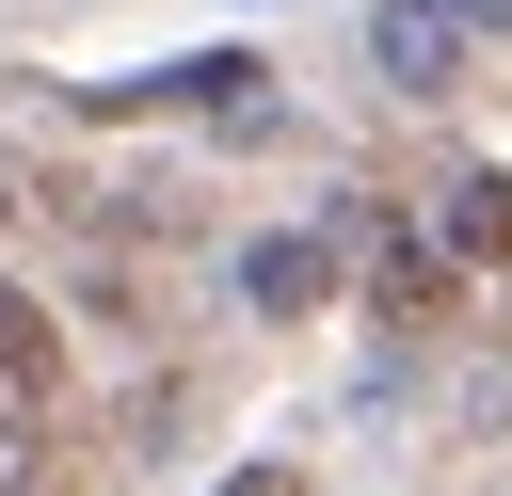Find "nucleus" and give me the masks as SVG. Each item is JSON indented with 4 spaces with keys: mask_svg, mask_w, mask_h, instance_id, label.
Returning a JSON list of instances; mask_svg holds the SVG:
<instances>
[{
    "mask_svg": "<svg viewBox=\"0 0 512 496\" xmlns=\"http://www.w3.org/2000/svg\"><path fill=\"white\" fill-rule=\"evenodd\" d=\"M336 256H352V224H288V240L240 256V304H256V320H304V304L336 288Z\"/></svg>",
    "mask_w": 512,
    "mask_h": 496,
    "instance_id": "f03ea898",
    "label": "nucleus"
},
{
    "mask_svg": "<svg viewBox=\"0 0 512 496\" xmlns=\"http://www.w3.org/2000/svg\"><path fill=\"white\" fill-rule=\"evenodd\" d=\"M432 240H448V256H512V176H448Z\"/></svg>",
    "mask_w": 512,
    "mask_h": 496,
    "instance_id": "423d86ee",
    "label": "nucleus"
},
{
    "mask_svg": "<svg viewBox=\"0 0 512 496\" xmlns=\"http://www.w3.org/2000/svg\"><path fill=\"white\" fill-rule=\"evenodd\" d=\"M224 496H288V464H240V480H224Z\"/></svg>",
    "mask_w": 512,
    "mask_h": 496,
    "instance_id": "1a4fd4ad",
    "label": "nucleus"
},
{
    "mask_svg": "<svg viewBox=\"0 0 512 496\" xmlns=\"http://www.w3.org/2000/svg\"><path fill=\"white\" fill-rule=\"evenodd\" d=\"M432 16H464V32H496V16H512V0H432Z\"/></svg>",
    "mask_w": 512,
    "mask_h": 496,
    "instance_id": "6e6552de",
    "label": "nucleus"
},
{
    "mask_svg": "<svg viewBox=\"0 0 512 496\" xmlns=\"http://www.w3.org/2000/svg\"><path fill=\"white\" fill-rule=\"evenodd\" d=\"M96 112H224V128H256V48H192V64H144V80H96Z\"/></svg>",
    "mask_w": 512,
    "mask_h": 496,
    "instance_id": "f257e3e1",
    "label": "nucleus"
},
{
    "mask_svg": "<svg viewBox=\"0 0 512 496\" xmlns=\"http://www.w3.org/2000/svg\"><path fill=\"white\" fill-rule=\"evenodd\" d=\"M336 224H352V208H336ZM352 240H368L384 320H432V304H448V240H416V224H352Z\"/></svg>",
    "mask_w": 512,
    "mask_h": 496,
    "instance_id": "20e7f679",
    "label": "nucleus"
},
{
    "mask_svg": "<svg viewBox=\"0 0 512 496\" xmlns=\"http://www.w3.org/2000/svg\"><path fill=\"white\" fill-rule=\"evenodd\" d=\"M0 496H48V464H32V432L0 416Z\"/></svg>",
    "mask_w": 512,
    "mask_h": 496,
    "instance_id": "0eeeda50",
    "label": "nucleus"
},
{
    "mask_svg": "<svg viewBox=\"0 0 512 496\" xmlns=\"http://www.w3.org/2000/svg\"><path fill=\"white\" fill-rule=\"evenodd\" d=\"M48 384H64V320L32 288H0V400H48Z\"/></svg>",
    "mask_w": 512,
    "mask_h": 496,
    "instance_id": "39448f33",
    "label": "nucleus"
},
{
    "mask_svg": "<svg viewBox=\"0 0 512 496\" xmlns=\"http://www.w3.org/2000/svg\"><path fill=\"white\" fill-rule=\"evenodd\" d=\"M368 64H384L400 96H448V80H464V16H432V0H384V16H368Z\"/></svg>",
    "mask_w": 512,
    "mask_h": 496,
    "instance_id": "7ed1b4c3",
    "label": "nucleus"
}]
</instances>
